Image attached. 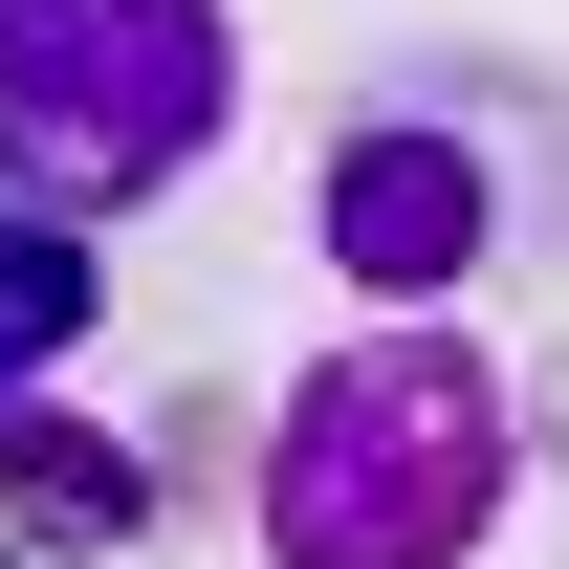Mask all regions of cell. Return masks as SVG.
<instances>
[{
    "label": "cell",
    "instance_id": "1",
    "mask_svg": "<svg viewBox=\"0 0 569 569\" xmlns=\"http://www.w3.org/2000/svg\"><path fill=\"white\" fill-rule=\"evenodd\" d=\"M503 503H526V395L438 307L351 329L263 438V569H482Z\"/></svg>",
    "mask_w": 569,
    "mask_h": 569
},
{
    "label": "cell",
    "instance_id": "3",
    "mask_svg": "<svg viewBox=\"0 0 569 569\" xmlns=\"http://www.w3.org/2000/svg\"><path fill=\"white\" fill-rule=\"evenodd\" d=\"M503 219H526V176L438 88H372L351 132H329V284H372V307H460L503 263Z\"/></svg>",
    "mask_w": 569,
    "mask_h": 569
},
{
    "label": "cell",
    "instance_id": "4",
    "mask_svg": "<svg viewBox=\"0 0 569 569\" xmlns=\"http://www.w3.org/2000/svg\"><path fill=\"white\" fill-rule=\"evenodd\" d=\"M88 284H110V219L0 198V460H44V372L88 351Z\"/></svg>",
    "mask_w": 569,
    "mask_h": 569
},
{
    "label": "cell",
    "instance_id": "2",
    "mask_svg": "<svg viewBox=\"0 0 569 569\" xmlns=\"http://www.w3.org/2000/svg\"><path fill=\"white\" fill-rule=\"evenodd\" d=\"M241 132V22L219 0H0V198L153 219Z\"/></svg>",
    "mask_w": 569,
    "mask_h": 569
}]
</instances>
